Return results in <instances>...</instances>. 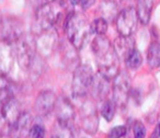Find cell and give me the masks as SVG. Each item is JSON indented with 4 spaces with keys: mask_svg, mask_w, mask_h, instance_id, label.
Wrapping results in <instances>:
<instances>
[{
    "mask_svg": "<svg viewBox=\"0 0 160 138\" xmlns=\"http://www.w3.org/2000/svg\"><path fill=\"white\" fill-rule=\"evenodd\" d=\"M92 51L97 60L99 72L108 78L115 77L118 71V58L114 45L104 35H97L92 42Z\"/></svg>",
    "mask_w": 160,
    "mask_h": 138,
    "instance_id": "cell-1",
    "label": "cell"
},
{
    "mask_svg": "<svg viewBox=\"0 0 160 138\" xmlns=\"http://www.w3.org/2000/svg\"><path fill=\"white\" fill-rule=\"evenodd\" d=\"M65 9L66 5L64 0H52L41 5L35 13L36 33L54 27V25L60 20Z\"/></svg>",
    "mask_w": 160,
    "mask_h": 138,
    "instance_id": "cell-2",
    "label": "cell"
},
{
    "mask_svg": "<svg viewBox=\"0 0 160 138\" xmlns=\"http://www.w3.org/2000/svg\"><path fill=\"white\" fill-rule=\"evenodd\" d=\"M65 30L70 44H72V46H75L76 48L82 47L83 42L91 32L87 18L82 13L77 12H72L67 17Z\"/></svg>",
    "mask_w": 160,
    "mask_h": 138,
    "instance_id": "cell-3",
    "label": "cell"
},
{
    "mask_svg": "<svg viewBox=\"0 0 160 138\" xmlns=\"http://www.w3.org/2000/svg\"><path fill=\"white\" fill-rule=\"evenodd\" d=\"M93 72L92 69L88 65H80L76 68L73 72L71 92L72 98L76 100L85 99L87 96L88 91L90 90V86L93 80Z\"/></svg>",
    "mask_w": 160,
    "mask_h": 138,
    "instance_id": "cell-4",
    "label": "cell"
},
{
    "mask_svg": "<svg viewBox=\"0 0 160 138\" xmlns=\"http://www.w3.org/2000/svg\"><path fill=\"white\" fill-rule=\"evenodd\" d=\"M14 55L18 58L19 65L22 69L28 70L31 68L35 58V42H32L30 38L21 36L18 41L13 43Z\"/></svg>",
    "mask_w": 160,
    "mask_h": 138,
    "instance_id": "cell-5",
    "label": "cell"
},
{
    "mask_svg": "<svg viewBox=\"0 0 160 138\" xmlns=\"http://www.w3.org/2000/svg\"><path fill=\"white\" fill-rule=\"evenodd\" d=\"M131 91V77L127 71L118 72L113 80L112 92H113V102L116 106L123 107L126 105Z\"/></svg>",
    "mask_w": 160,
    "mask_h": 138,
    "instance_id": "cell-6",
    "label": "cell"
},
{
    "mask_svg": "<svg viewBox=\"0 0 160 138\" xmlns=\"http://www.w3.org/2000/svg\"><path fill=\"white\" fill-rule=\"evenodd\" d=\"M137 12L133 7L125 8L116 17L115 24L121 36H132L137 27Z\"/></svg>",
    "mask_w": 160,
    "mask_h": 138,
    "instance_id": "cell-7",
    "label": "cell"
},
{
    "mask_svg": "<svg viewBox=\"0 0 160 138\" xmlns=\"http://www.w3.org/2000/svg\"><path fill=\"white\" fill-rule=\"evenodd\" d=\"M35 37V46L38 53L43 56H49L56 45L57 35L54 27L38 32Z\"/></svg>",
    "mask_w": 160,
    "mask_h": 138,
    "instance_id": "cell-8",
    "label": "cell"
},
{
    "mask_svg": "<svg viewBox=\"0 0 160 138\" xmlns=\"http://www.w3.org/2000/svg\"><path fill=\"white\" fill-rule=\"evenodd\" d=\"M11 43L2 40L0 42V75L6 76L11 71L14 64V49Z\"/></svg>",
    "mask_w": 160,
    "mask_h": 138,
    "instance_id": "cell-9",
    "label": "cell"
},
{
    "mask_svg": "<svg viewBox=\"0 0 160 138\" xmlns=\"http://www.w3.org/2000/svg\"><path fill=\"white\" fill-rule=\"evenodd\" d=\"M56 96L51 90H44L38 96L35 100V112L40 116H46L56 106Z\"/></svg>",
    "mask_w": 160,
    "mask_h": 138,
    "instance_id": "cell-10",
    "label": "cell"
},
{
    "mask_svg": "<svg viewBox=\"0 0 160 138\" xmlns=\"http://www.w3.org/2000/svg\"><path fill=\"white\" fill-rule=\"evenodd\" d=\"M21 114H22L21 104L13 98L8 101L7 103H5L1 106V110H0L1 118H2V121L7 124V126L9 128L18 121Z\"/></svg>",
    "mask_w": 160,
    "mask_h": 138,
    "instance_id": "cell-11",
    "label": "cell"
},
{
    "mask_svg": "<svg viewBox=\"0 0 160 138\" xmlns=\"http://www.w3.org/2000/svg\"><path fill=\"white\" fill-rule=\"evenodd\" d=\"M81 123H82L83 129L86 131H88V133H90L91 135H93L97 131L99 120L97 117L96 110H94L93 105L90 102H86L82 105V110H81Z\"/></svg>",
    "mask_w": 160,
    "mask_h": 138,
    "instance_id": "cell-12",
    "label": "cell"
},
{
    "mask_svg": "<svg viewBox=\"0 0 160 138\" xmlns=\"http://www.w3.org/2000/svg\"><path fill=\"white\" fill-rule=\"evenodd\" d=\"M109 79L110 78H108L101 72H98V75L93 76V80L90 86V91H91V94L94 99L102 101L108 96L110 91Z\"/></svg>",
    "mask_w": 160,
    "mask_h": 138,
    "instance_id": "cell-13",
    "label": "cell"
},
{
    "mask_svg": "<svg viewBox=\"0 0 160 138\" xmlns=\"http://www.w3.org/2000/svg\"><path fill=\"white\" fill-rule=\"evenodd\" d=\"M32 117L30 113L22 112L20 117L9 128V134L11 138H27L31 129Z\"/></svg>",
    "mask_w": 160,
    "mask_h": 138,
    "instance_id": "cell-14",
    "label": "cell"
},
{
    "mask_svg": "<svg viewBox=\"0 0 160 138\" xmlns=\"http://www.w3.org/2000/svg\"><path fill=\"white\" fill-rule=\"evenodd\" d=\"M1 32H2L3 40L11 43V44H13L16 41H18L23 35V31L20 23L11 20V19L3 21Z\"/></svg>",
    "mask_w": 160,
    "mask_h": 138,
    "instance_id": "cell-15",
    "label": "cell"
},
{
    "mask_svg": "<svg viewBox=\"0 0 160 138\" xmlns=\"http://www.w3.org/2000/svg\"><path fill=\"white\" fill-rule=\"evenodd\" d=\"M56 107H57L58 124L70 127L73 120V109L70 102L66 99H60L56 102Z\"/></svg>",
    "mask_w": 160,
    "mask_h": 138,
    "instance_id": "cell-16",
    "label": "cell"
},
{
    "mask_svg": "<svg viewBox=\"0 0 160 138\" xmlns=\"http://www.w3.org/2000/svg\"><path fill=\"white\" fill-rule=\"evenodd\" d=\"M114 48L118 58H123L125 60L127 55L135 48V42L132 36H120L114 43Z\"/></svg>",
    "mask_w": 160,
    "mask_h": 138,
    "instance_id": "cell-17",
    "label": "cell"
},
{
    "mask_svg": "<svg viewBox=\"0 0 160 138\" xmlns=\"http://www.w3.org/2000/svg\"><path fill=\"white\" fill-rule=\"evenodd\" d=\"M153 8V0H138L137 1V12L138 20L142 22V24L146 25L149 23L151 18V12Z\"/></svg>",
    "mask_w": 160,
    "mask_h": 138,
    "instance_id": "cell-18",
    "label": "cell"
},
{
    "mask_svg": "<svg viewBox=\"0 0 160 138\" xmlns=\"http://www.w3.org/2000/svg\"><path fill=\"white\" fill-rule=\"evenodd\" d=\"M147 64L150 68H159L160 67V43L152 42L147 51Z\"/></svg>",
    "mask_w": 160,
    "mask_h": 138,
    "instance_id": "cell-19",
    "label": "cell"
},
{
    "mask_svg": "<svg viewBox=\"0 0 160 138\" xmlns=\"http://www.w3.org/2000/svg\"><path fill=\"white\" fill-rule=\"evenodd\" d=\"M125 62H126V66L129 69H137L140 67L142 62V57L140 55L139 51L136 48H134L131 53L127 55V57L125 58Z\"/></svg>",
    "mask_w": 160,
    "mask_h": 138,
    "instance_id": "cell-20",
    "label": "cell"
},
{
    "mask_svg": "<svg viewBox=\"0 0 160 138\" xmlns=\"http://www.w3.org/2000/svg\"><path fill=\"white\" fill-rule=\"evenodd\" d=\"M90 31L97 35H104L108 31V21L104 18H97L90 23Z\"/></svg>",
    "mask_w": 160,
    "mask_h": 138,
    "instance_id": "cell-21",
    "label": "cell"
},
{
    "mask_svg": "<svg viewBox=\"0 0 160 138\" xmlns=\"http://www.w3.org/2000/svg\"><path fill=\"white\" fill-rule=\"evenodd\" d=\"M114 113H115V104L113 101H104L102 107H101V115L104 117V120H107L108 122H111L113 120Z\"/></svg>",
    "mask_w": 160,
    "mask_h": 138,
    "instance_id": "cell-22",
    "label": "cell"
},
{
    "mask_svg": "<svg viewBox=\"0 0 160 138\" xmlns=\"http://www.w3.org/2000/svg\"><path fill=\"white\" fill-rule=\"evenodd\" d=\"M51 138H72L70 127L64 126V125L58 124V126L53 129V133L51 135Z\"/></svg>",
    "mask_w": 160,
    "mask_h": 138,
    "instance_id": "cell-23",
    "label": "cell"
},
{
    "mask_svg": "<svg viewBox=\"0 0 160 138\" xmlns=\"http://www.w3.org/2000/svg\"><path fill=\"white\" fill-rule=\"evenodd\" d=\"M134 138H145L146 137V127L139 121H136L133 126Z\"/></svg>",
    "mask_w": 160,
    "mask_h": 138,
    "instance_id": "cell-24",
    "label": "cell"
},
{
    "mask_svg": "<svg viewBox=\"0 0 160 138\" xmlns=\"http://www.w3.org/2000/svg\"><path fill=\"white\" fill-rule=\"evenodd\" d=\"M126 135V127L124 125H120V126H115L109 131L108 134V138H123Z\"/></svg>",
    "mask_w": 160,
    "mask_h": 138,
    "instance_id": "cell-25",
    "label": "cell"
},
{
    "mask_svg": "<svg viewBox=\"0 0 160 138\" xmlns=\"http://www.w3.org/2000/svg\"><path fill=\"white\" fill-rule=\"evenodd\" d=\"M30 138H45V128L42 125H33L29 133Z\"/></svg>",
    "mask_w": 160,
    "mask_h": 138,
    "instance_id": "cell-26",
    "label": "cell"
},
{
    "mask_svg": "<svg viewBox=\"0 0 160 138\" xmlns=\"http://www.w3.org/2000/svg\"><path fill=\"white\" fill-rule=\"evenodd\" d=\"M94 1H96V0H81V3H80V5L82 6L83 9L87 10V9H89V8L92 7V5L94 3Z\"/></svg>",
    "mask_w": 160,
    "mask_h": 138,
    "instance_id": "cell-27",
    "label": "cell"
},
{
    "mask_svg": "<svg viewBox=\"0 0 160 138\" xmlns=\"http://www.w3.org/2000/svg\"><path fill=\"white\" fill-rule=\"evenodd\" d=\"M149 138H160V123H158L156 125L155 129H153L152 134H151Z\"/></svg>",
    "mask_w": 160,
    "mask_h": 138,
    "instance_id": "cell-28",
    "label": "cell"
},
{
    "mask_svg": "<svg viewBox=\"0 0 160 138\" xmlns=\"http://www.w3.org/2000/svg\"><path fill=\"white\" fill-rule=\"evenodd\" d=\"M69 2H70L72 6H78L81 3V0H69Z\"/></svg>",
    "mask_w": 160,
    "mask_h": 138,
    "instance_id": "cell-29",
    "label": "cell"
},
{
    "mask_svg": "<svg viewBox=\"0 0 160 138\" xmlns=\"http://www.w3.org/2000/svg\"><path fill=\"white\" fill-rule=\"evenodd\" d=\"M41 1H42V5H43V3H46L48 1H52V0H41Z\"/></svg>",
    "mask_w": 160,
    "mask_h": 138,
    "instance_id": "cell-30",
    "label": "cell"
}]
</instances>
